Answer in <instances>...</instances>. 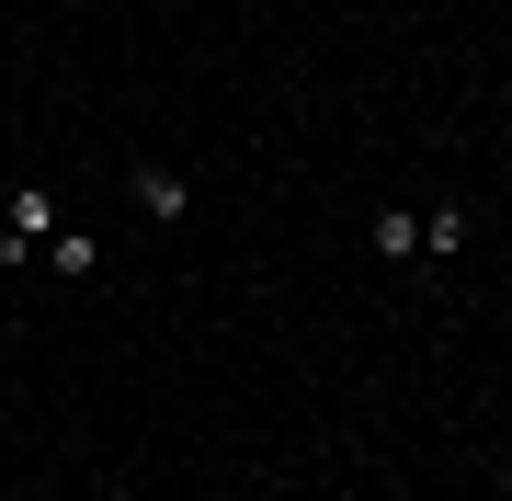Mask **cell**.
Returning <instances> with one entry per match:
<instances>
[{
  "instance_id": "cell-1",
  "label": "cell",
  "mask_w": 512,
  "mask_h": 501,
  "mask_svg": "<svg viewBox=\"0 0 512 501\" xmlns=\"http://www.w3.org/2000/svg\"><path fill=\"white\" fill-rule=\"evenodd\" d=\"M0 228H23V240H57V194H46V183H23L12 205H0Z\"/></svg>"
},
{
  "instance_id": "cell-2",
  "label": "cell",
  "mask_w": 512,
  "mask_h": 501,
  "mask_svg": "<svg viewBox=\"0 0 512 501\" xmlns=\"http://www.w3.org/2000/svg\"><path fill=\"white\" fill-rule=\"evenodd\" d=\"M137 205H148V217H160V228H171V217H183V205H194V194H183V171H160V160H148V171H137Z\"/></svg>"
},
{
  "instance_id": "cell-3",
  "label": "cell",
  "mask_w": 512,
  "mask_h": 501,
  "mask_svg": "<svg viewBox=\"0 0 512 501\" xmlns=\"http://www.w3.org/2000/svg\"><path fill=\"white\" fill-rule=\"evenodd\" d=\"M376 251L387 262H421V205H387V217H376Z\"/></svg>"
},
{
  "instance_id": "cell-4",
  "label": "cell",
  "mask_w": 512,
  "mask_h": 501,
  "mask_svg": "<svg viewBox=\"0 0 512 501\" xmlns=\"http://www.w3.org/2000/svg\"><path fill=\"white\" fill-rule=\"evenodd\" d=\"M421 251H467V205H421Z\"/></svg>"
},
{
  "instance_id": "cell-5",
  "label": "cell",
  "mask_w": 512,
  "mask_h": 501,
  "mask_svg": "<svg viewBox=\"0 0 512 501\" xmlns=\"http://www.w3.org/2000/svg\"><path fill=\"white\" fill-rule=\"evenodd\" d=\"M35 262H57V274H92V262H103V251H92V228H57V240H46Z\"/></svg>"
},
{
  "instance_id": "cell-6",
  "label": "cell",
  "mask_w": 512,
  "mask_h": 501,
  "mask_svg": "<svg viewBox=\"0 0 512 501\" xmlns=\"http://www.w3.org/2000/svg\"><path fill=\"white\" fill-rule=\"evenodd\" d=\"M35 251H46V240H23V228H0V274H23Z\"/></svg>"
},
{
  "instance_id": "cell-7",
  "label": "cell",
  "mask_w": 512,
  "mask_h": 501,
  "mask_svg": "<svg viewBox=\"0 0 512 501\" xmlns=\"http://www.w3.org/2000/svg\"><path fill=\"white\" fill-rule=\"evenodd\" d=\"M274 501H308V490H274Z\"/></svg>"
},
{
  "instance_id": "cell-8",
  "label": "cell",
  "mask_w": 512,
  "mask_h": 501,
  "mask_svg": "<svg viewBox=\"0 0 512 501\" xmlns=\"http://www.w3.org/2000/svg\"><path fill=\"white\" fill-rule=\"evenodd\" d=\"M501 490H512V467H501Z\"/></svg>"
}]
</instances>
